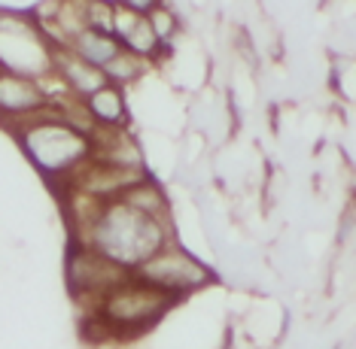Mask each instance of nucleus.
<instances>
[{
	"mask_svg": "<svg viewBox=\"0 0 356 349\" xmlns=\"http://www.w3.org/2000/svg\"><path fill=\"white\" fill-rule=\"evenodd\" d=\"M46 92L34 79L19 76V73H0V112L10 116H34L46 107Z\"/></svg>",
	"mask_w": 356,
	"mask_h": 349,
	"instance_id": "6",
	"label": "nucleus"
},
{
	"mask_svg": "<svg viewBox=\"0 0 356 349\" xmlns=\"http://www.w3.org/2000/svg\"><path fill=\"white\" fill-rule=\"evenodd\" d=\"M107 3H113V0H107Z\"/></svg>",
	"mask_w": 356,
	"mask_h": 349,
	"instance_id": "12",
	"label": "nucleus"
},
{
	"mask_svg": "<svg viewBox=\"0 0 356 349\" xmlns=\"http://www.w3.org/2000/svg\"><path fill=\"white\" fill-rule=\"evenodd\" d=\"M25 149L49 173H67L88 155V137L70 128L58 116V103H49V116H43L40 125H31L25 131Z\"/></svg>",
	"mask_w": 356,
	"mask_h": 349,
	"instance_id": "3",
	"label": "nucleus"
},
{
	"mask_svg": "<svg viewBox=\"0 0 356 349\" xmlns=\"http://www.w3.org/2000/svg\"><path fill=\"white\" fill-rule=\"evenodd\" d=\"M70 49L74 55H79L83 61L88 64H95V67H107V64L119 55V40L113 37V34H104V31H92V28H86V31H79V34H74L64 43Z\"/></svg>",
	"mask_w": 356,
	"mask_h": 349,
	"instance_id": "7",
	"label": "nucleus"
},
{
	"mask_svg": "<svg viewBox=\"0 0 356 349\" xmlns=\"http://www.w3.org/2000/svg\"><path fill=\"white\" fill-rule=\"evenodd\" d=\"M168 243V225L165 219H152L140 210L128 207L125 201H107L101 213L92 219V225L83 228V246L98 249L104 258L137 267L147 262L152 253H159Z\"/></svg>",
	"mask_w": 356,
	"mask_h": 349,
	"instance_id": "1",
	"label": "nucleus"
},
{
	"mask_svg": "<svg viewBox=\"0 0 356 349\" xmlns=\"http://www.w3.org/2000/svg\"><path fill=\"white\" fill-rule=\"evenodd\" d=\"M86 110H88V116L95 119V125H119V121L125 119L122 94H119L110 83L86 97Z\"/></svg>",
	"mask_w": 356,
	"mask_h": 349,
	"instance_id": "9",
	"label": "nucleus"
},
{
	"mask_svg": "<svg viewBox=\"0 0 356 349\" xmlns=\"http://www.w3.org/2000/svg\"><path fill=\"white\" fill-rule=\"evenodd\" d=\"M140 70H143L140 55L128 52V49H119L116 58L104 67V76H107V83H110V79H113V83H131V79L140 76Z\"/></svg>",
	"mask_w": 356,
	"mask_h": 349,
	"instance_id": "10",
	"label": "nucleus"
},
{
	"mask_svg": "<svg viewBox=\"0 0 356 349\" xmlns=\"http://www.w3.org/2000/svg\"><path fill=\"white\" fill-rule=\"evenodd\" d=\"M174 298L177 295L171 291H161L131 273L98 301V322L113 331H140L152 325L171 307Z\"/></svg>",
	"mask_w": 356,
	"mask_h": 349,
	"instance_id": "2",
	"label": "nucleus"
},
{
	"mask_svg": "<svg viewBox=\"0 0 356 349\" xmlns=\"http://www.w3.org/2000/svg\"><path fill=\"white\" fill-rule=\"evenodd\" d=\"M55 64H58V70H61L67 88H74V92L83 94V97H88L92 92H98L101 85H107L104 70L95 67V64H88V61H83L79 55L70 52V49H67V52H61V55H55Z\"/></svg>",
	"mask_w": 356,
	"mask_h": 349,
	"instance_id": "8",
	"label": "nucleus"
},
{
	"mask_svg": "<svg viewBox=\"0 0 356 349\" xmlns=\"http://www.w3.org/2000/svg\"><path fill=\"white\" fill-rule=\"evenodd\" d=\"M134 277L161 289V291L183 295V291H195L201 286H207L210 271L201 262H195L189 253L165 243L159 253H152L147 262H140L134 267Z\"/></svg>",
	"mask_w": 356,
	"mask_h": 349,
	"instance_id": "4",
	"label": "nucleus"
},
{
	"mask_svg": "<svg viewBox=\"0 0 356 349\" xmlns=\"http://www.w3.org/2000/svg\"><path fill=\"white\" fill-rule=\"evenodd\" d=\"M128 277H131L128 267L104 258L98 249H92V246L74 249V255H70V262H67V282L76 298H95V301H101L113 286H119V282Z\"/></svg>",
	"mask_w": 356,
	"mask_h": 349,
	"instance_id": "5",
	"label": "nucleus"
},
{
	"mask_svg": "<svg viewBox=\"0 0 356 349\" xmlns=\"http://www.w3.org/2000/svg\"><path fill=\"white\" fill-rule=\"evenodd\" d=\"M147 19H149L152 34L159 37V43H165V40L174 34V28H177L174 12H171V10H165V6H152V10L147 12Z\"/></svg>",
	"mask_w": 356,
	"mask_h": 349,
	"instance_id": "11",
	"label": "nucleus"
}]
</instances>
